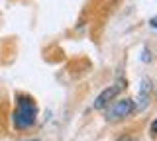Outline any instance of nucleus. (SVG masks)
Segmentation results:
<instances>
[{
	"instance_id": "1",
	"label": "nucleus",
	"mask_w": 157,
	"mask_h": 141,
	"mask_svg": "<svg viewBox=\"0 0 157 141\" xmlns=\"http://www.w3.org/2000/svg\"><path fill=\"white\" fill-rule=\"evenodd\" d=\"M37 116V106L29 96H18V108L14 112V125L18 129L32 128L36 124Z\"/></svg>"
},
{
	"instance_id": "5",
	"label": "nucleus",
	"mask_w": 157,
	"mask_h": 141,
	"mask_svg": "<svg viewBox=\"0 0 157 141\" xmlns=\"http://www.w3.org/2000/svg\"><path fill=\"white\" fill-rule=\"evenodd\" d=\"M151 28H157V20H151Z\"/></svg>"
},
{
	"instance_id": "3",
	"label": "nucleus",
	"mask_w": 157,
	"mask_h": 141,
	"mask_svg": "<svg viewBox=\"0 0 157 141\" xmlns=\"http://www.w3.org/2000/svg\"><path fill=\"white\" fill-rule=\"evenodd\" d=\"M132 112H134V100H130V98L118 100L106 110V120L108 121H118V120L126 118V116H130Z\"/></svg>"
},
{
	"instance_id": "4",
	"label": "nucleus",
	"mask_w": 157,
	"mask_h": 141,
	"mask_svg": "<svg viewBox=\"0 0 157 141\" xmlns=\"http://www.w3.org/2000/svg\"><path fill=\"white\" fill-rule=\"evenodd\" d=\"M151 133H153V135H157V120L153 121V124H151Z\"/></svg>"
},
{
	"instance_id": "7",
	"label": "nucleus",
	"mask_w": 157,
	"mask_h": 141,
	"mask_svg": "<svg viewBox=\"0 0 157 141\" xmlns=\"http://www.w3.org/2000/svg\"><path fill=\"white\" fill-rule=\"evenodd\" d=\"M28 141H39V139H28Z\"/></svg>"
},
{
	"instance_id": "2",
	"label": "nucleus",
	"mask_w": 157,
	"mask_h": 141,
	"mask_svg": "<svg viewBox=\"0 0 157 141\" xmlns=\"http://www.w3.org/2000/svg\"><path fill=\"white\" fill-rule=\"evenodd\" d=\"M124 86H126V82H124V80H118V82H114L112 86L104 88V90L100 92V94L96 96V100H94V104H92V108H94V110H104L106 106L110 104V102L114 100L122 90H124Z\"/></svg>"
},
{
	"instance_id": "6",
	"label": "nucleus",
	"mask_w": 157,
	"mask_h": 141,
	"mask_svg": "<svg viewBox=\"0 0 157 141\" xmlns=\"http://www.w3.org/2000/svg\"><path fill=\"white\" fill-rule=\"evenodd\" d=\"M118 141H132V139H130V137H120Z\"/></svg>"
}]
</instances>
